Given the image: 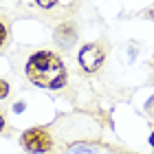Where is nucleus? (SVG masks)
<instances>
[{"mask_svg":"<svg viewBox=\"0 0 154 154\" xmlns=\"http://www.w3.org/2000/svg\"><path fill=\"white\" fill-rule=\"evenodd\" d=\"M24 71H26V77H29L31 84H35L40 88H46V90H60L68 82V73H66L64 62L53 51L33 53L29 57V62H26Z\"/></svg>","mask_w":154,"mask_h":154,"instance_id":"obj_1","label":"nucleus"},{"mask_svg":"<svg viewBox=\"0 0 154 154\" xmlns=\"http://www.w3.org/2000/svg\"><path fill=\"white\" fill-rule=\"evenodd\" d=\"M20 145L29 154H46L53 148V137L46 128H29L20 137Z\"/></svg>","mask_w":154,"mask_h":154,"instance_id":"obj_2","label":"nucleus"},{"mask_svg":"<svg viewBox=\"0 0 154 154\" xmlns=\"http://www.w3.org/2000/svg\"><path fill=\"white\" fill-rule=\"evenodd\" d=\"M103 60H106V48L99 42H88L77 53V62L86 73H97L103 66Z\"/></svg>","mask_w":154,"mask_h":154,"instance_id":"obj_3","label":"nucleus"},{"mask_svg":"<svg viewBox=\"0 0 154 154\" xmlns=\"http://www.w3.org/2000/svg\"><path fill=\"white\" fill-rule=\"evenodd\" d=\"M77 38V29L73 26V22H64V24H60L57 29H55V40H57V44L62 42V44H71V42H75Z\"/></svg>","mask_w":154,"mask_h":154,"instance_id":"obj_4","label":"nucleus"},{"mask_svg":"<svg viewBox=\"0 0 154 154\" xmlns=\"http://www.w3.org/2000/svg\"><path fill=\"white\" fill-rule=\"evenodd\" d=\"M11 40V31H9V22H7L5 18H0V51L9 44Z\"/></svg>","mask_w":154,"mask_h":154,"instance_id":"obj_5","label":"nucleus"},{"mask_svg":"<svg viewBox=\"0 0 154 154\" xmlns=\"http://www.w3.org/2000/svg\"><path fill=\"white\" fill-rule=\"evenodd\" d=\"M9 90H11V86H9V82L0 79V99H7V95H9Z\"/></svg>","mask_w":154,"mask_h":154,"instance_id":"obj_6","label":"nucleus"},{"mask_svg":"<svg viewBox=\"0 0 154 154\" xmlns=\"http://www.w3.org/2000/svg\"><path fill=\"white\" fill-rule=\"evenodd\" d=\"M38 7H42V9H53L55 5H57V0H35Z\"/></svg>","mask_w":154,"mask_h":154,"instance_id":"obj_7","label":"nucleus"},{"mask_svg":"<svg viewBox=\"0 0 154 154\" xmlns=\"http://www.w3.org/2000/svg\"><path fill=\"white\" fill-rule=\"evenodd\" d=\"M143 18H150V20H154V9H152V11H145V13H143Z\"/></svg>","mask_w":154,"mask_h":154,"instance_id":"obj_8","label":"nucleus"},{"mask_svg":"<svg viewBox=\"0 0 154 154\" xmlns=\"http://www.w3.org/2000/svg\"><path fill=\"white\" fill-rule=\"evenodd\" d=\"M2 128H5V117L0 115V132H2Z\"/></svg>","mask_w":154,"mask_h":154,"instance_id":"obj_9","label":"nucleus"},{"mask_svg":"<svg viewBox=\"0 0 154 154\" xmlns=\"http://www.w3.org/2000/svg\"><path fill=\"white\" fill-rule=\"evenodd\" d=\"M150 145H152V150H154V130H152V134H150Z\"/></svg>","mask_w":154,"mask_h":154,"instance_id":"obj_10","label":"nucleus"},{"mask_svg":"<svg viewBox=\"0 0 154 154\" xmlns=\"http://www.w3.org/2000/svg\"><path fill=\"white\" fill-rule=\"evenodd\" d=\"M152 66H154V57H152Z\"/></svg>","mask_w":154,"mask_h":154,"instance_id":"obj_11","label":"nucleus"}]
</instances>
